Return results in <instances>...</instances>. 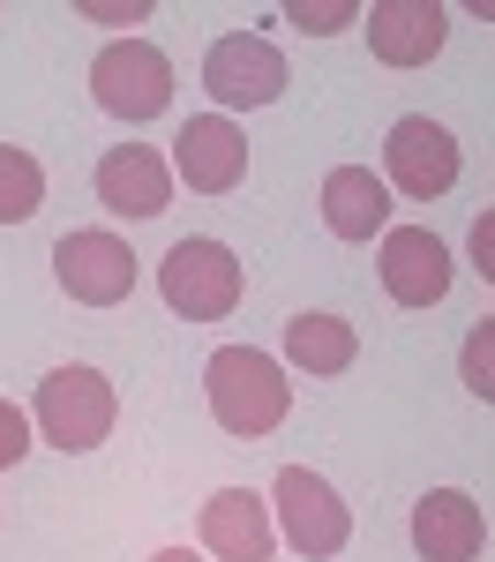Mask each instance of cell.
<instances>
[{"label": "cell", "instance_id": "obj_1", "mask_svg": "<svg viewBox=\"0 0 495 562\" xmlns=\"http://www.w3.org/2000/svg\"><path fill=\"white\" fill-rule=\"evenodd\" d=\"M203 390H211V420L225 435H240V442H256L270 435L285 413H293V383H285V368L256 346H218L211 352V368H203Z\"/></svg>", "mask_w": 495, "mask_h": 562}, {"label": "cell", "instance_id": "obj_2", "mask_svg": "<svg viewBox=\"0 0 495 562\" xmlns=\"http://www.w3.org/2000/svg\"><path fill=\"white\" fill-rule=\"evenodd\" d=\"M113 413H121V397H113V383L98 375V368H83V360H68V368H53L38 383V397H31V420H38V435L53 442V450H98L105 435H113Z\"/></svg>", "mask_w": 495, "mask_h": 562}, {"label": "cell", "instance_id": "obj_3", "mask_svg": "<svg viewBox=\"0 0 495 562\" xmlns=\"http://www.w3.org/2000/svg\"><path fill=\"white\" fill-rule=\"evenodd\" d=\"M240 285H248V270L225 240H173L158 262V293L188 323H225L240 307Z\"/></svg>", "mask_w": 495, "mask_h": 562}, {"label": "cell", "instance_id": "obj_4", "mask_svg": "<svg viewBox=\"0 0 495 562\" xmlns=\"http://www.w3.org/2000/svg\"><path fill=\"white\" fill-rule=\"evenodd\" d=\"M90 98L113 113V121H158L173 105V60L150 38H113L98 60H90Z\"/></svg>", "mask_w": 495, "mask_h": 562}, {"label": "cell", "instance_id": "obj_5", "mask_svg": "<svg viewBox=\"0 0 495 562\" xmlns=\"http://www.w3.org/2000/svg\"><path fill=\"white\" fill-rule=\"evenodd\" d=\"M270 510H278V540H285V548H301L308 562L338 555V548L353 540V510H346V503H338V487H330L323 473H308V465H285V473H278Z\"/></svg>", "mask_w": 495, "mask_h": 562}, {"label": "cell", "instance_id": "obj_6", "mask_svg": "<svg viewBox=\"0 0 495 562\" xmlns=\"http://www.w3.org/2000/svg\"><path fill=\"white\" fill-rule=\"evenodd\" d=\"M53 278H60V293L83 307H121L135 293V248L121 233H60V248H53Z\"/></svg>", "mask_w": 495, "mask_h": 562}, {"label": "cell", "instance_id": "obj_7", "mask_svg": "<svg viewBox=\"0 0 495 562\" xmlns=\"http://www.w3.org/2000/svg\"><path fill=\"white\" fill-rule=\"evenodd\" d=\"M383 180L413 195V203H436L458 188V135L443 121H428V113H405L391 143H383Z\"/></svg>", "mask_w": 495, "mask_h": 562}, {"label": "cell", "instance_id": "obj_8", "mask_svg": "<svg viewBox=\"0 0 495 562\" xmlns=\"http://www.w3.org/2000/svg\"><path fill=\"white\" fill-rule=\"evenodd\" d=\"M203 90L218 98L225 113H248V105H270L285 90V53L256 31H225L211 53H203Z\"/></svg>", "mask_w": 495, "mask_h": 562}, {"label": "cell", "instance_id": "obj_9", "mask_svg": "<svg viewBox=\"0 0 495 562\" xmlns=\"http://www.w3.org/2000/svg\"><path fill=\"white\" fill-rule=\"evenodd\" d=\"M173 173L195 188V195H233L248 180V135L233 128L225 113H195L188 128L173 135Z\"/></svg>", "mask_w": 495, "mask_h": 562}, {"label": "cell", "instance_id": "obj_10", "mask_svg": "<svg viewBox=\"0 0 495 562\" xmlns=\"http://www.w3.org/2000/svg\"><path fill=\"white\" fill-rule=\"evenodd\" d=\"M90 188H98V203L113 217H158L173 203V166H166L150 143H113V150L98 158Z\"/></svg>", "mask_w": 495, "mask_h": 562}, {"label": "cell", "instance_id": "obj_11", "mask_svg": "<svg viewBox=\"0 0 495 562\" xmlns=\"http://www.w3.org/2000/svg\"><path fill=\"white\" fill-rule=\"evenodd\" d=\"M360 23H368V53L383 68H428L450 38V15L436 0H375Z\"/></svg>", "mask_w": 495, "mask_h": 562}, {"label": "cell", "instance_id": "obj_12", "mask_svg": "<svg viewBox=\"0 0 495 562\" xmlns=\"http://www.w3.org/2000/svg\"><path fill=\"white\" fill-rule=\"evenodd\" d=\"M383 293L398 307H436L450 293V248L428 233V225H391L383 233Z\"/></svg>", "mask_w": 495, "mask_h": 562}, {"label": "cell", "instance_id": "obj_13", "mask_svg": "<svg viewBox=\"0 0 495 562\" xmlns=\"http://www.w3.org/2000/svg\"><path fill=\"white\" fill-rule=\"evenodd\" d=\"M413 548H420V562H481V548H488L481 503L465 487H428L413 503Z\"/></svg>", "mask_w": 495, "mask_h": 562}, {"label": "cell", "instance_id": "obj_14", "mask_svg": "<svg viewBox=\"0 0 495 562\" xmlns=\"http://www.w3.org/2000/svg\"><path fill=\"white\" fill-rule=\"evenodd\" d=\"M203 548L218 562H270L278 555V518L256 487H218L203 503Z\"/></svg>", "mask_w": 495, "mask_h": 562}, {"label": "cell", "instance_id": "obj_15", "mask_svg": "<svg viewBox=\"0 0 495 562\" xmlns=\"http://www.w3.org/2000/svg\"><path fill=\"white\" fill-rule=\"evenodd\" d=\"M323 225L338 240H375L391 233V180L368 166H330L323 173Z\"/></svg>", "mask_w": 495, "mask_h": 562}, {"label": "cell", "instance_id": "obj_16", "mask_svg": "<svg viewBox=\"0 0 495 562\" xmlns=\"http://www.w3.org/2000/svg\"><path fill=\"white\" fill-rule=\"evenodd\" d=\"M285 360L308 375H346L360 360V330L346 315H293L285 323Z\"/></svg>", "mask_w": 495, "mask_h": 562}, {"label": "cell", "instance_id": "obj_17", "mask_svg": "<svg viewBox=\"0 0 495 562\" xmlns=\"http://www.w3.org/2000/svg\"><path fill=\"white\" fill-rule=\"evenodd\" d=\"M45 203V166L23 143H0V225H23Z\"/></svg>", "mask_w": 495, "mask_h": 562}, {"label": "cell", "instance_id": "obj_18", "mask_svg": "<svg viewBox=\"0 0 495 562\" xmlns=\"http://www.w3.org/2000/svg\"><path fill=\"white\" fill-rule=\"evenodd\" d=\"M458 375H465L473 397H488V405H495V315H488V323H473V338L458 346Z\"/></svg>", "mask_w": 495, "mask_h": 562}, {"label": "cell", "instance_id": "obj_19", "mask_svg": "<svg viewBox=\"0 0 495 562\" xmlns=\"http://www.w3.org/2000/svg\"><path fill=\"white\" fill-rule=\"evenodd\" d=\"M285 23L308 31V38H330V31L360 23V8H353V0H285Z\"/></svg>", "mask_w": 495, "mask_h": 562}, {"label": "cell", "instance_id": "obj_20", "mask_svg": "<svg viewBox=\"0 0 495 562\" xmlns=\"http://www.w3.org/2000/svg\"><path fill=\"white\" fill-rule=\"evenodd\" d=\"M23 458H31V413L0 397V473H8V465H23Z\"/></svg>", "mask_w": 495, "mask_h": 562}, {"label": "cell", "instance_id": "obj_21", "mask_svg": "<svg viewBox=\"0 0 495 562\" xmlns=\"http://www.w3.org/2000/svg\"><path fill=\"white\" fill-rule=\"evenodd\" d=\"M473 270L495 285V211H481L473 217Z\"/></svg>", "mask_w": 495, "mask_h": 562}, {"label": "cell", "instance_id": "obj_22", "mask_svg": "<svg viewBox=\"0 0 495 562\" xmlns=\"http://www.w3.org/2000/svg\"><path fill=\"white\" fill-rule=\"evenodd\" d=\"M90 23H150V0H128V8H105V0H83Z\"/></svg>", "mask_w": 495, "mask_h": 562}, {"label": "cell", "instance_id": "obj_23", "mask_svg": "<svg viewBox=\"0 0 495 562\" xmlns=\"http://www.w3.org/2000/svg\"><path fill=\"white\" fill-rule=\"evenodd\" d=\"M150 562H203V555H188V548H166V555H150Z\"/></svg>", "mask_w": 495, "mask_h": 562}, {"label": "cell", "instance_id": "obj_24", "mask_svg": "<svg viewBox=\"0 0 495 562\" xmlns=\"http://www.w3.org/2000/svg\"><path fill=\"white\" fill-rule=\"evenodd\" d=\"M473 15H481V23H495V0H473Z\"/></svg>", "mask_w": 495, "mask_h": 562}]
</instances>
